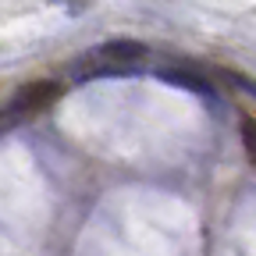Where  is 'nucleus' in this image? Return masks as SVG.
Segmentation results:
<instances>
[{
	"mask_svg": "<svg viewBox=\"0 0 256 256\" xmlns=\"http://www.w3.org/2000/svg\"><path fill=\"white\" fill-rule=\"evenodd\" d=\"M146 46L142 43H132V40H118V43H107L100 50H89L75 68V82H92V78H104V75H132V72H142L146 68Z\"/></svg>",
	"mask_w": 256,
	"mask_h": 256,
	"instance_id": "f257e3e1",
	"label": "nucleus"
},
{
	"mask_svg": "<svg viewBox=\"0 0 256 256\" xmlns=\"http://www.w3.org/2000/svg\"><path fill=\"white\" fill-rule=\"evenodd\" d=\"M60 100V86L57 82H25L14 96V104H11V118H32V114H40L46 107H54Z\"/></svg>",
	"mask_w": 256,
	"mask_h": 256,
	"instance_id": "f03ea898",
	"label": "nucleus"
},
{
	"mask_svg": "<svg viewBox=\"0 0 256 256\" xmlns=\"http://www.w3.org/2000/svg\"><path fill=\"white\" fill-rule=\"evenodd\" d=\"M160 78L171 82V86H182V89H192V92H210V82L188 75V72H160Z\"/></svg>",
	"mask_w": 256,
	"mask_h": 256,
	"instance_id": "7ed1b4c3",
	"label": "nucleus"
},
{
	"mask_svg": "<svg viewBox=\"0 0 256 256\" xmlns=\"http://www.w3.org/2000/svg\"><path fill=\"white\" fill-rule=\"evenodd\" d=\"M242 142H246V153L256 160V118H242Z\"/></svg>",
	"mask_w": 256,
	"mask_h": 256,
	"instance_id": "20e7f679",
	"label": "nucleus"
},
{
	"mask_svg": "<svg viewBox=\"0 0 256 256\" xmlns=\"http://www.w3.org/2000/svg\"><path fill=\"white\" fill-rule=\"evenodd\" d=\"M228 78H232L235 86H242V89L252 96V100H256V82H252V78H246V75H238V72H228Z\"/></svg>",
	"mask_w": 256,
	"mask_h": 256,
	"instance_id": "39448f33",
	"label": "nucleus"
},
{
	"mask_svg": "<svg viewBox=\"0 0 256 256\" xmlns=\"http://www.w3.org/2000/svg\"><path fill=\"white\" fill-rule=\"evenodd\" d=\"M11 121H14V118H11V114H8V110H0V132H4V128H8V124H11Z\"/></svg>",
	"mask_w": 256,
	"mask_h": 256,
	"instance_id": "423d86ee",
	"label": "nucleus"
}]
</instances>
